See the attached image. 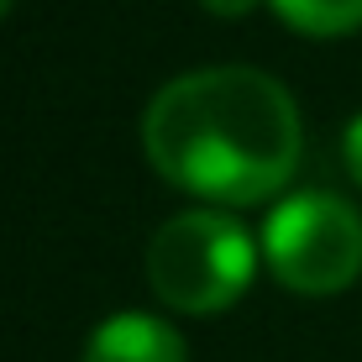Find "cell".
Returning a JSON list of instances; mask_svg holds the SVG:
<instances>
[{"label": "cell", "mask_w": 362, "mask_h": 362, "mask_svg": "<svg viewBox=\"0 0 362 362\" xmlns=\"http://www.w3.org/2000/svg\"><path fill=\"white\" fill-rule=\"evenodd\" d=\"M142 153L158 179L205 205H257L294 179L305 127L273 74L216 64L179 74L147 100Z\"/></svg>", "instance_id": "cell-1"}, {"label": "cell", "mask_w": 362, "mask_h": 362, "mask_svg": "<svg viewBox=\"0 0 362 362\" xmlns=\"http://www.w3.org/2000/svg\"><path fill=\"white\" fill-rule=\"evenodd\" d=\"M252 231L221 205H194L168 216L147 242V289L179 315H221L252 289L257 273Z\"/></svg>", "instance_id": "cell-2"}, {"label": "cell", "mask_w": 362, "mask_h": 362, "mask_svg": "<svg viewBox=\"0 0 362 362\" xmlns=\"http://www.w3.org/2000/svg\"><path fill=\"white\" fill-rule=\"evenodd\" d=\"M263 263L299 299H331L362 273V210L331 189H305L263 221Z\"/></svg>", "instance_id": "cell-3"}, {"label": "cell", "mask_w": 362, "mask_h": 362, "mask_svg": "<svg viewBox=\"0 0 362 362\" xmlns=\"http://www.w3.org/2000/svg\"><path fill=\"white\" fill-rule=\"evenodd\" d=\"M84 362H189V346H184V336L163 315L121 310V315L100 320L90 331Z\"/></svg>", "instance_id": "cell-4"}, {"label": "cell", "mask_w": 362, "mask_h": 362, "mask_svg": "<svg viewBox=\"0 0 362 362\" xmlns=\"http://www.w3.org/2000/svg\"><path fill=\"white\" fill-rule=\"evenodd\" d=\"M268 6L289 32L315 37V42H331V37L362 27V0H268Z\"/></svg>", "instance_id": "cell-5"}, {"label": "cell", "mask_w": 362, "mask_h": 362, "mask_svg": "<svg viewBox=\"0 0 362 362\" xmlns=\"http://www.w3.org/2000/svg\"><path fill=\"white\" fill-rule=\"evenodd\" d=\"M341 163H346V173H352V184L362 189V116H352V127H346V136H341Z\"/></svg>", "instance_id": "cell-6"}, {"label": "cell", "mask_w": 362, "mask_h": 362, "mask_svg": "<svg viewBox=\"0 0 362 362\" xmlns=\"http://www.w3.org/2000/svg\"><path fill=\"white\" fill-rule=\"evenodd\" d=\"M199 6H205L210 11V16H247V11H257V6H263V0H199Z\"/></svg>", "instance_id": "cell-7"}, {"label": "cell", "mask_w": 362, "mask_h": 362, "mask_svg": "<svg viewBox=\"0 0 362 362\" xmlns=\"http://www.w3.org/2000/svg\"><path fill=\"white\" fill-rule=\"evenodd\" d=\"M11 6H16V0H0V21H6V16H11Z\"/></svg>", "instance_id": "cell-8"}]
</instances>
